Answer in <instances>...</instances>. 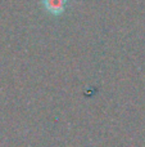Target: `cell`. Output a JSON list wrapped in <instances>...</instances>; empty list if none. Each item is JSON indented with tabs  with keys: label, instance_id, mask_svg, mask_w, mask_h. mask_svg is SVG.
<instances>
[{
	"label": "cell",
	"instance_id": "6da1fadb",
	"mask_svg": "<svg viewBox=\"0 0 145 147\" xmlns=\"http://www.w3.org/2000/svg\"><path fill=\"white\" fill-rule=\"evenodd\" d=\"M67 0H43L44 7L46 8V10L53 14H61L64 10Z\"/></svg>",
	"mask_w": 145,
	"mask_h": 147
}]
</instances>
